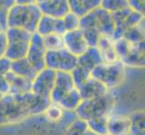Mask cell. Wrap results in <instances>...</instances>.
Wrapping results in <instances>:
<instances>
[{
	"label": "cell",
	"instance_id": "27",
	"mask_svg": "<svg viewBox=\"0 0 145 135\" xmlns=\"http://www.w3.org/2000/svg\"><path fill=\"white\" fill-rule=\"evenodd\" d=\"M42 41L46 51H56V50L64 48L62 35H59V34L52 33L43 36Z\"/></svg>",
	"mask_w": 145,
	"mask_h": 135
},
{
	"label": "cell",
	"instance_id": "20",
	"mask_svg": "<svg viewBox=\"0 0 145 135\" xmlns=\"http://www.w3.org/2000/svg\"><path fill=\"white\" fill-rule=\"evenodd\" d=\"M104 62H114L119 61L114 47V41L111 37L101 36L97 44Z\"/></svg>",
	"mask_w": 145,
	"mask_h": 135
},
{
	"label": "cell",
	"instance_id": "4",
	"mask_svg": "<svg viewBox=\"0 0 145 135\" xmlns=\"http://www.w3.org/2000/svg\"><path fill=\"white\" fill-rule=\"evenodd\" d=\"M90 77L113 90L123 84L126 77V68L120 61L103 62L90 72Z\"/></svg>",
	"mask_w": 145,
	"mask_h": 135
},
{
	"label": "cell",
	"instance_id": "16",
	"mask_svg": "<svg viewBox=\"0 0 145 135\" xmlns=\"http://www.w3.org/2000/svg\"><path fill=\"white\" fill-rule=\"evenodd\" d=\"M130 132V119L128 115L111 113L107 116V134L128 135Z\"/></svg>",
	"mask_w": 145,
	"mask_h": 135
},
{
	"label": "cell",
	"instance_id": "31",
	"mask_svg": "<svg viewBox=\"0 0 145 135\" xmlns=\"http://www.w3.org/2000/svg\"><path fill=\"white\" fill-rule=\"evenodd\" d=\"M71 75L75 87L77 88L80 87L88 78H90V72L78 65H77V67L71 72Z\"/></svg>",
	"mask_w": 145,
	"mask_h": 135
},
{
	"label": "cell",
	"instance_id": "42",
	"mask_svg": "<svg viewBox=\"0 0 145 135\" xmlns=\"http://www.w3.org/2000/svg\"><path fill=\"white\" fill-rule=\"evenodd\" d=\"M128 135H131V134H128Z\"/></svg>",
	"mask_w": 145,
	"mask_h": 135
},
{
	"label": "cell",
	"instance_id": "23",
	"mask_svg": "<svg viewBox=\"0 0 145 135\" xmlns=\"http://www.w3.org/2000/svg\"><path fill=\"white\" fill-rule=\"evenodd\" d=\"M81 101L82 99L78 88L74 87L65 95L57 104H59L65 112H75Z\"/></svg>",
	"mask_w": 145,
	"mask_h": 135
},
{
	"label": "cell",
	"instance_id": "36",
	"mask_svg": "<svg viewBox=\"0 0 145 135\" xmlns=\"http://www.w3.org/2000/svg\"><path fill=\"white\" fill-rule=\"evenodd\" d=\"M7 35L6 32L0 33V59L6 57L7 52Z\"/></svg>",
	"mask_w": 145,
	"mask_h": 135
},
{
	"label": "cell",
	"instance_id": "26",
	"mask_svg": "<svg viewBox=\"0 0 145 135\" xmlns=\"http://www.w3.org/2000/svg\"><path fill=\"white\" fill-rule=\"evenodd\" d=\"M88 129L97 135L107 134V116H102L88 120L86 122Z\"/></svg>",
	"mask_w": 145,
	"mask_h": 135
},
{
	"label": "cell",
	"instance_id": "11",
	"mask_svg": "<svg viewBox=\"0 0 145 135\" xmlns=\"http://www.w3.org/2000/svg\"><path fill=\"white\" fill-rule=\"evenodd\" d=\"M64 48L77 58L83 54L88 48V45L80 29L66 32L62 35Z\"/></svg>",
	"mask_w": 145,
	"mask_h": 135
},
{
	"label": "cell",
	"instance_id": "10",
	"mask_svg": "<svg viewBox=\"0 0 145 135\" xmlns=\"http://www.w3.org/2000/svg\"><path fill=\"white\" fill-rule=\"evenodd\" d=\"M46 52L47 51L44 47L42 37L39 35L37 33H33L25 58L36 72L41 71L45 68Z\"/></svg>",
	"mask_w": 145,
	"mask_h": 135
},
{
	"label": "cell",
	"instance_id": "14",
	"mask_svg": "<svg viewBox=\"0 0 145 135\" xmlns=\"http://www.w3.org/2000/svg\"><path fill=\"white\" fill-rule=\"evenodd\" d=\"M74 87H76L72 80L71 73L57 72L54 86L50 96V101L51 103L58 104L65 95L68 94Z\"/></svg>",
	"mask_w": 145,
	"mask_h": 135
},
{
	"label": "cell",
	"instance_id": "9",
	"mask_svg": "<svg viewBox=\"0 0 145 135\" xmlns=\"http://www.w3.org/2000/svg\"><path fill=\"white\" fill-rule=\"evenodd\" d=\"M56 74V71L48 68H44L41 71L37 72L35 78L32 81L31 92L37 97L50 100Z\"/></svg>",
	"mask_w": 145,
	"mask_h": 135
},
{
	"label": "cell",
	"instance_id": "35",
	"mask_svg": "<svg viewBox=\"0 0 145 135\" xmlns=\"http://www.w3.org/2000/svg\"><path fill=\"white\" fill-rule=\"evenodd\" d=\"M11 69V61L7 58L4 57L0 59V75L6 76V74Z\"/></svg>",
	"mask_w": 145,
	"mask_h": 135
},
{
	"label": "cell",
	"instance_id": "13",
	"mask_svg": "<svg viewBox=\"0 0 145 135\" xmlns=\"http://www.w3.org/2000/svg\"><path fill=\"white\" fill-rule=\"evenodd\" d=\"M36 4L42 16L62 19L69 13L67 0H38Z\"/></svg>",
	"mask_w": 145,
	"mask_h": 135
},
{
	"label": "cell",
	"instance_id": "15",
	"mask_svg": "<svg viewBox=\"0 0 145 135\" xmlns=\"http://www.w3.org/2000/svg\"><path fill=\"white\" fill-rule=\"evenodd\" d=\"M35 33H37L42 37L52 33L63 35L66 33V30H65L62 19L53 18L47 16H42Z\"/></svg>",
	"mask_w": 145,
	"mask_h": 135
},
{
	"label": "cell",
	"instance_id": "12",
	"mask_svg": "<svg viewBox=\"0 0 145 135\" xmlns=\"http://www.w3.org/2000/svg\"><path fill=\"white\" fill-rule=\"evenodd\" d=\"M93 16L94 27L101 36L111 37L114 32V23L112 17V14L104 10L101 7H97L91 12Z\"/></svg>",
	"mask_w": 145,
	"mask_h": 135
},
{
	"label": "cell",
	"instance_id": "8",
	"mask_svg": "<svg viewBox=\"0 0 145 135\" xmlns=\"http://www.w3.org/2000/svg\"><path fill=\"white\" fill-rule=\"evenodd\" d=\"M112 17L114 23V26H116L112 35V39L114 41L122 38L123 33L127 29L136 26L144 22V14L133 11L129 7L113 13Z\"/></svg>",
	"mask_w": 145,
	"mask_h": 135
},
{
	"label": "cell",
	"instance_id": "30",
	"mask_svg": "<svg viewBox=\"0 0 145 135\" xmlns=\"http://www.w3.org/2000/svg\"><path fill=\"white\" fill-rule=\"evenodd\" d=\"M127 7L128 1L126 0H101V2H100V7L109 12L110 14L117 12Z\"/></svg>",
	"mask_w": 145,
	"mask_h": 135
},
{
	"label": "cell",
	"instance_id": "28",
	"mask_svg": "<svg viewBox=\"0 0 145 135\" xmlns=\"http://www.w3.org/2000/svg\"><path fill=\"white\" fill-rule=\"evenodd\" d=\"M87 123L77 117L74 121L68 124L66 130H65L64 135H84V133L87 132Z\"/></svg>",
	"mask_w": 145,
	"mask_h": 135
},
{
	"label": "cell",
	"instance_id": "39",
	"mask_svg": "<svg viewBox=\"0 0 145 135\" xmlns=\"http://www.w3.org/2000/svg\"><path fill=\"white\" fill-rule=\"evenodd\" d=\"M2 32H5V31H4V30L2 29V27L0 26V33H2Z\"/></svg>",
	"mask_w": 145,
	"mask_h": 135
},
{
	"label": "cell",
	"instance_id": "32",
	"mask_svg": "<svg viewBox=\"0 0 145 135\" xmlns=\"http://www.w3.org/2000/svg\"><path fill=\"white\" fill-rule=\"evenodd\" d=\"M16 0H0V26L4 31L7 29V14Z\"/></svg>",
	"mask_w": 145,
	"mask_h": 135
},
{
	"label": "cell",
	"instance_id": "2",
	"mask_svg": "<svg viewBox=\"0 0 145 135\" xmlns=\"http://www.w3.org/2000/svg\"><path fill=\"white\" fill-rule=\"evenodd\" d=\"M42 16L36 1H14L8 11L7 28L24 29L30 33H34Z\"/></svg>",
	"mask_w": 145,
	"mask_h": 135
},
{
	"label": "cell",
	"instance_id": "7",
	"mask_svg": "<svg viewBox=\"0 0 145 135\" xmlns=\"http://www.w3.org/2000/svg\"><path fill=\"white\" fill-rule=\"evenodd\" d=\"M78 65V58L65 48L56 51H47L45 54V68L56 72L71 73Z\"/></svg>",
	"mask_w": 145,
	"mask_h": 135
},
{
	"label": "cell",
	"instance_id": "19",
	"mask_svg": "<svg viewBox=\"0 0 145 135\" xmlns=\"http://www.w3.org/2000/svg\"><path fill=\"white\" fill-rule=\"evenodd\" d=\"M100 2L101 0H69V12L78 18H81L99 7Z\"/></svg>",
	"mask_w": 145,
	"mask_h": 135
},
{
	"label": "cell",
	"instance_id": "21",
	"mask_svg": "<svg viewBox=\"0 0 145 135\" xmlns=\"http://www.w3.org/2000/svg\"><path fill=\"white\" fill-rule=\"evenodd\" d=\"M6 79L9 85L10 93L23 94L31 91L32 81L14 74L11 70L6 74Z\"/></svg>",
	"mask_w": 145,
	"mask_h": 135
},
{
	"label": "cell",
	"instance_id": "17",
	"mask_svg": "<svg viewBox=\"0 0 145 135\" xmlns=\"http://www.w3.org/2000/svg\"><path fill=\"white\" fill-rule=\"evenodd\" d=\"M78 90L82 100H88L97 97H101L110 91V89H108L103 84L91 77L88 78L78 88Z\"/></svg>",
	"mask_w": 145,
	"mask_h": 135
},
{
	"label": "cell",
	"instance_id": "29",
	"mask_svg": "<svg viewBox=\"0 0 145 135\" xmlns=\"http://www.w3.org/2000/svg\"><path fill=\"white\" fill-rule=\"evenodd\" d=\"M64 110L57 104L51 103L44 111V115L51 122L58 123L61 122L64 116Z\"/></svg>",
	"mask_w": 145,
	"mask_h": 135
},
{
	"label": "cell",
	"instance_id": "1",
	"mask_svg": "<svg viewBox=\"0 0 145 135\" xmlns=\"http://www.w3.org/2000/svg\"><path fill=\"white\" fill-rule=\"evenodd\" d=\"M51 104L49 99L35 96L31 91L23 94L8 93L0 99V126H8L44 113Z\"/></svg>",
	"mask_w": 145,
	"mask_h": 135
},
{
	"label": "cell",
	"instance_id": "3",
	"mask_svg": "<svg viewBox=\"0 0 145 135\" xmlns=\"http://www.w3.org/2000/svg\"><path fill=\"white\" fill-rule=\"evenodd\" d=\"M117 102V97L113 90L101 97L82 100L75 111L78 118L87 122L94 118L108 116L114 109Z\"/></svg>",
	"mask_w": 145,
	"mask_h": 135
},
{
	"label": "cell",
	"instance_id": "37",
	"mask_svg": "<svg viewBox=\"0 0 145 135\" xmlns=\"http://www.w3.org/2000/svg\"><path fill=\"white\" fill-rule=\"evenodd\" d=\"M8 93H10V87L6 79V77L0 75V94L6 95Z\"/></svg>",
	"mask_w": 145,
	"mask_h": 135
},
{
	"label": "cell",
	"instance_id": "5",
	"mask_svg": "<svg viewBox=\"0 0 145 135\" xmlns=\"http://www.w3.org/2000/svg\"><path fill=\"white\" fill-rule=\"evenodd\" d=\"M114 47H116L118 59L124 65L125 68H144V42L131 43L123 38H120L114 41Z\"/></svg>",
	"mask_w": 145,
	"mask_h": 135
},
{
	"label": "cell",
	"instance_id": "24",
	"mask_svg": "<svg viewBox=\"0 0 145 135\" xmlns=\"http://www.w3.org/2000/svg\"><path fill=\"white\" fill-rule=\"evenodd\" d=\"M130 119V132L131 135H144V112L142 110L132 113Z\"/></svg>",
	"mask_w": 145,
	"mask_h": 135
},
{
	"label": "cell",
	"instance_id": "6",
	"mask_svg": "<svg viewBox=\"0 0 145 135\" xmlns=\"http://www.w3.org/2000/svg\"><path fill=\"white\" fill-rule=\"evenodd\" d=\"M5 32L7 42L6 58L11 61L25 58L33 33L19 28H7Z\"/></svg>",
	"mask_w": 145,
	"mask_h": 135
},
{
	"label": "cell",
	"instance_id": "18",
	"mask_svg": "<svg viewBox=\"0 0 145 135\" xmlns=\"http://www.w3.org/2000/svg\"><path fill=\"white\" fill-rule=\"evenodd\" d=\"M103 62V58L97 47H88L86 52L78 57V66L84 68L89 72Z\"/></svg>",
	"mask_w": 145,
	"mask_h": 135
},
{
	"label": "cell",
	"instance_id": "22",
	"mask_svg": "<svg viewBox=\"0 0 145 135\" xmlns=\"http://www.w3.org/2000/svg\"><path fill=\"white\" fill-rule=\"evenodd\" d=\"M10 70L14 74L26 78L30 81H33L37 74L35 69L33 68L26 58L11 61V69Z\"/></svg>",
	"mask_w": 145,
	"mask_h": 135
},
{
	"label": "cell",
	"instance_id": "40",
	"mask_svg": "<svg viewBox=\"0 0 145 135\" xmlns=\"http://www.w3.org/2000/svg\"><path fill=\"white\" fill-rule=\"evenodd\" d=\"M2 96H3V95H2V94H0V99H1V97H2Z\"/></svg>",
	"mask_w": 145,
	"mask_h": 135
},
{
	"label": "cell",
	"instance_id": "38",
	"mask_svg": "<svg viewBox=\"0 0 145 135\" xmlns=\"http://www.w3.org/2000/svg\"><path fill=\"white\" fill-rule=\"evenodd\" d=\"M84 135H97L96 133H94L93 132H91V131H89V130L88 129L87 130V132L84 133Z\"/></svg>",
	"mask_w": 145,
	"mask_h": 135
},
{
	"label": "cell",
	"instance_id": "34",
	"mask_svg": "<svg viewBox=\"0 0 145 135\" xmlns=\"http://www.w3.org/2000/svg\"><path fill=\"white\" fill-rule=\"evenodd\" d=\"M144 1H140V0H129L128 7L133 11L144 14Z\"/></svg>",
	"mask_w": 145,
	"mask_h": 135
},
{
	"label": "cell",
	"instance_id": "33",
	"mask_svg": "<svg viewBox=\"0 0 145 135\" xmlns=\"http://www.w3.org/2000/svg\"><path fill=\"white\" fill-rule=\"evenodd\" d=\"M62 21L66 32L74 31V30H77L79 27V18L71 12L62 18Z\"/></svg>",
	"mask_w": 145,
	"mask_h": 135
},
{
	"label": "cell",
	"instance_id": "41",
	"mask_svg": "<svg viewBox=\"0 0 145 135\" xmlns=\"http://www.w3.org/2000/svg\"><path fill=\"white\" fill-rule=\"evenodd\" d=\"M106 135H109V134H106Z\"/></svg>",
	"mask_w": 145,
	"mask_h": 135
},
{
	"label": "cell",
	"instance_id": "25",
	"mask_svg": "<svg viewBox=\"0 0 145 135\" xmlns=\"http://www.w3.org/2000/svg\"><path fill=\"white\" fill-rule=\"evenodd\" d=\"M122 38L131 43H139L144 42V22L127 29L123 33Z\"/></svg>",
	"mask_w": 145,
	"mask_h": 135
}]
</instances>
